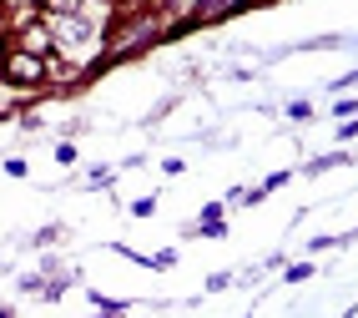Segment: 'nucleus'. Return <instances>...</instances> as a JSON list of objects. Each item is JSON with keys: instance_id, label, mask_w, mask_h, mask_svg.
<instances>
[{"instance_id": "nucleus-5", "label": "nucleus", "mask_w": 358, "mask_h": 318, "mask_svg": "<svg viewBox=\"0 0 358 318\" xmlns=\"http://www.w3.org/2000/svg\"><path fill=\"white\" fill-rule=\"evenodd\" d=\"M36 11H41V20H51V15H76V11H86V0H36Z\"/></svg>"}, {"instance_id": "nucleus-2", "label": "nucleus", "mask_w": 358, "mask_h": 318, "mask_svg": "<svg viewBox=\"0 0 358 318\" xmlns=\"http://www.w3.org/2000/svg\"><path fill=\"white\" fill-rule=\"evenodd\" d=\"M51 56H26L15 51V46H6V56H0V76H6L10 86H41L45 76H51Z\"/></svg>"}, {"instance_id": "nucleus-6", "label": "nucleus", "mask_w": 358, "mask_h": 318, "mask_svg": "<svg viewBox=\"0 0 358 318\" xmlns=\"http://www.w3.org/2000/svg\"><path fill=\"white\" fill-rule=\"evenodd\" d=\"M0 318H6V308H0Z\"/></svg>"}, {"instance_id": "nucleus-4", "label": "nucleus", "mask_w": 358, "mask_h": 318, "mask_svg": "<svg viewBox=\"0 0 358 318\" xmlns=\"http://www.w3.org/2000/svg\"><path fill=\"white\" fill-rule=\"evenodd\" d=\"M10 46H15V51H26V56H51V51H56L51 26H45V20H26V26L10 36Z\"/></svg>"}, {"instance_id": "nucleus-3", "label": "nucleus", "mask_w": 358, "mask_h": 318, "mask_svg": "<svg viewBox=\"0 0 358 318\" xmlns=\"http://www.w3.org/2000/svg\"><path fill=\"white\" fill-rule=\"evenodd\" d=\"M152 41H157V20H147V15L136 11V15L127 20V26H122V31L111 36V46H106L101 66H111V61H127L131 51H141V46H152Z\"/></svg>"}, {"instance_id": "nucleus-1", "label": "nucleus", "mask_w": 358, "mask_h": 318, "mask_svg": "<svg viewBox=\"0 0 358 318\" xmlns=\"http://www.w3.org/2000/svg\"><path fill=\"white\" fill-rule=\"evenodd\" d=\"M45 26H51L56 51L71 56V61H76L81 51H91V41H96V15H86V11H76V15H51Z\"/></svg>"}]
</instances>
